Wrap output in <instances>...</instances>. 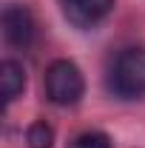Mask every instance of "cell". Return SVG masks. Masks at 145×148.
<instances>
[{"label": "cell", "instance_id": "cell-5", "mask_svg": "<svg viewBox=\"0 0 145 148\" xmlns=\"http://www.w3.org/2000/svg\"><path fill=\"white\" fill-rule=\"evenodd\" d=\"M0 88H3V100L12 103L17 94L26 88V71L17 60H3L0 63Z\"/></svg>", "mask_w": 145, "mask_h": 148}, {"label": "cell", "instance_id": "cell-7", "mask_svg": "<svg viewBox=\"0 0 145 148\" xmlns=\"http://www.w3.org/2000/svg\"><path fill=\"white\" fill-rule=\"evenodd\" d=\"M68 148H114V145H111V140L103 131H85V134L74 137L68 143Z\"/></svg>", "mask_w": 145, "mask_h": 148}, {"label": "cell", "instance_id": "cell-3", "mask_svg": "<svg viewBox=\"0 0 145 148\" xmlns=\"http://www.w3.org/2000/svg\"><path fill=\"white\" fill-rule=\"evenodd\" d=\"M60 6L77 29H91L114 12V0H60Z\"/></svg>", "mask_w": 145, "mask_h": 148}, {"label": "cell", "instance_id": "cell-6", "mask_svg": "<svg viewBox=\"0 0 145 148\" xmlns=\"http://www.w3.org/2000/svg\"><path fill=\"white\" fill-rule=\"evenodd\" d=\"M26 143H29V148H51L54 145V131H51V125L46 120L31 123L29 131H26Z\"/></svg>", "mask_w": 145, "mask_h": 148}, {"label": "cell", "instance_id": "cell-1", "mask_svg": "<svg viewBox=\"0 0 145 148\" xmlns=\"http://www.w3.org/2000/svg\"><path fill=\"white\" fill-rule=\"evenodd\" d=\"M108 88L120 100H140L145 97V49L131 46L114 57L108 69Z\"/></svg>", "mask_w": 145, "mask_h": 148}, {"label": "cell", "instance_id": "cell-2", "mask_svg": "<svg viewBox=\"0 0 145 148\" xmlns=\"http://www.w3.org/2000/svg\"><path fill=\"white\" fill-rule=\"evenodd\" d=\"M43 86H46V97L54 106H74L85 94V80L71 60H54L46 69Z\"/></svg>", "mask_w": 145, "mask_h": 148}, {"label": "cell", "instance_id": "cell-4", "mask_svg": "<svg viewBox=\"0 0 145 148\" xmlns=\"http://www.w3.org/2000/svg\"><path fill=\"white\" fill-rule=\"evenodd\" d=\"M3 37L9 46H17V49H26L34 37V17L26 6H6L3 9Z\"/></svg>", "mask_w": 145, "mask_h": 148}]
</instances>
